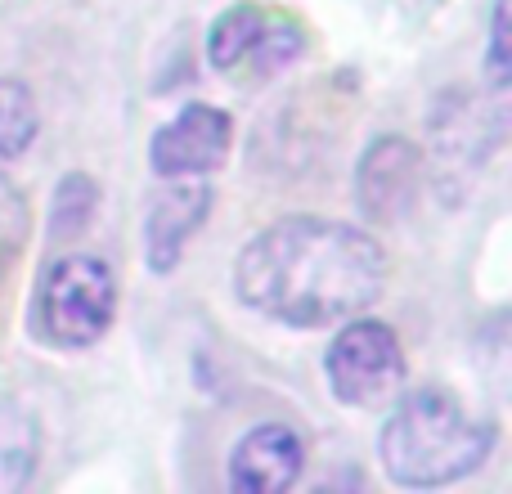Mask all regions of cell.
Listing matches in <instances>:
<instances>
[{
	"label": "cell",
	"instance_id": "5bb4252c",
	"mask_svg": "<svg viewBox=\"0 0 512 494\" xmlns=\"http://www.w3.org/2000/svg\"><path fill=\"white\" fill-rule=\"evenodd\" d=\"M486 77L490 86L504 95L508 90V0H495V18H490V50H486Z\"/></svg>",
	"mask_w": 512,
	"mask_h": 494
},
{
	"label": "cell",
	"instance_id": "3957f363",
	"mask_svg": "<svg viewBox=\"0 0 512 494\" xmlns=\"http://www.w3.org/2000/svg\"><path fill=\"white\" fill-rule=\"evenodd\" d=\"M117 310V279L108 261L86 252L59 256L41 274L36 288V333L59 351H81L99 342L113 324Z\"/></svg>",
	"mask_w": 512,
	"mask_h": 494
},
{
	"label": "cell",
	"instance_id": "277c9868",
	"mask_svg": "<svg viewBox=\"0 0 512 494\" xmlns=\"http://www.w3.org/2000/svg\"><path fill=\"white\" fill-rule=\"evenodd\" d=\"M328 387L342 405L373 409L382 400H391L405 382V351L400 337L378 319H351L342 333L333 337L324 355Z\"/></svg>",
	"mask_w": 512,
	"mask_h": 494
},
{
	"label": "cell",
	"instance_id": "8fae6325",
	"mask_svg": "<svg viewBox=\"0 0 512 494\" xmlns=\"http://www.w3.org/2000/svg\"><path fill=\"white\" fill-rule=\"evenodd\" d=\"M36 126H41V113H36L32 90L14 77H0V167L23 158L27 144L36 140Z\"/></svg>",
	"mask_w": 512,
	"mask_h": 494
},
{
	"label": "cell",
	"instance_id": "ba28073f",
	"mask_svg": "<svg viewBox=\"0 0 512 494\" xmlns=\"http://www.w3.org/2000/svg\"><path fill=\"white\" fill-rule=\"evenodd\" d=\"M414 185H418V149L409 140H400V135H382L360 158L355 194H360L364 212L378 216V221H391L414 198Z\"/></svg>",
	"mask_w": 512,
	"mask_h": 494
},
{
	"label": "cell",
	"instance_id": "7c38bea8",
	"mask_svg": "<svg viewBox=\"0 0 512 494\" xmlns=\"http://www.w3.org/2000/svg\"><path fill=\"white\" fill-rule=\"evenodd\" d=\"M27 234H32V212H27V198L0 176V274L18 261Z\"/></svg>",
	"mask_w": 512,
	"mask_h": 494
},
{
	"label": "cell",
	"instance_id": "4fadbf2b",
	"mask_svg": "<svg viewBox=\"0 0 512 494\" xmlns=\"http://www.w3.org/2000/svg\"><path fill=\"white\" fill-rule=\"evenodd\" d=\"M90 207H95V185L81 171H72L54 198V234H77L90 221Z\"/></svg>",
	"mask_w": 512,
	"mask_h": 494
},
{
	"label": "cell",
	"instance_id": "9c48e42d",
	"mask_svg": "<svg viewBox=\"0 0 512 494\" xmlns=\"http://www.w3.org/2000/svg\"><path fill=\"white\" fill-rule=\"evenodd\" d=\"M207 203H212V189L203 185V176L171 180V185L162 189V198L149 212V230H144V239H149V265L158 274H167L171 265L180 261L189 234L203 225Z\"/></svg>",
	"mask_w": 512,
	"mask_h": 494
},
{
	"label": "cell",
	"instance_id": "52a82bcc",
	"mask_svg": "<svg viewBox=\"0 0 512 494\" xmlns=\"http://www.w3.org/2000/svg\"><path fill=\"white\" fill-rule=\"evenodd\" d=\"M306 445L292 427H252L230 454V486L239 494H279L301 477Z\"/></svg>",
	"mask_w": 512,
	"mask_h": 494
},
{
	"label": "cell",
	"instance_id": "6da1fadb",
	"mask_svg": "<svg viewBox=\"0 0 512 494\" xmlns=\"http://www.w3.org/2000/svg\"><path fill=\"white\" fill-rule=\"evenodd\" d=\"M387 256L364 230L288 216L239 252L234 288L252 310L292 328H328L382 297Z\"/></svg>",
	"mask_w": 512,
	"mask_h": 494
},
{
	"label": "cell",
	"instance_id": "5b68a950",
	"mask_svg": "<svg viewBox=\"0 0 512 494\" xmlns=\"http://www.w3.org/2000/svg\"><path fill=\"white\" fill-rule=\"evenodd\" d=\"M297 50H301V27L261 5L225 9L212 27V41H207V54H212L216 68L248 72V77H270Z\"/></svg>",
	"mask_w": 512,
	"mask_h": 494
},
{
	"label": "cell",
	"instance_id": "8992f818",
	"mask_svg": "<svg viewBox=\"0 0 512 494\" xmlns=\"http://www.w3.org/2000/svg\"><path fill=\"white\" fill-rule=\"evenodd\" d=\"M230 113L212 104H189L171 117L167 126L153 131L149 144V162L162 180H189V176H207L225 162L230 153Z\"/></svg>",
	"mask_w": 512,
	"mask_h": 494
},
{
	"label": "cell",
	"instance_id": "30bf717a",
	"mask_svg": "<svg viewBox=\"0 0 512 494\" xmlns=\"http://www.w3.org/2000/svg\"><path fill=\"white\" fill-rule=\"evenodd\" d=\"M36 418L14 400H0V494H14L27 486L36 468Z\"/></svg>",
	"mask_w": 512,
	"mask_h": 494
},
{
	"label": "cell",
	"instance_id": "7a4b0ae2",
	"mask_svg": "<svg viewBox=\"0 0 512 494\" xmlns=\"http://www.w3.org/2000/svg\"><path fill=\"white\" fill-rule=\"evenodd\" d=\"M495 427L468 414L450 387H414L396 409L378 441V459L396 486L432 490L468 477L486 463Z\"/></svg>",
	"mask_w": 512,
	"mask_h": 494
}]
</instances>
